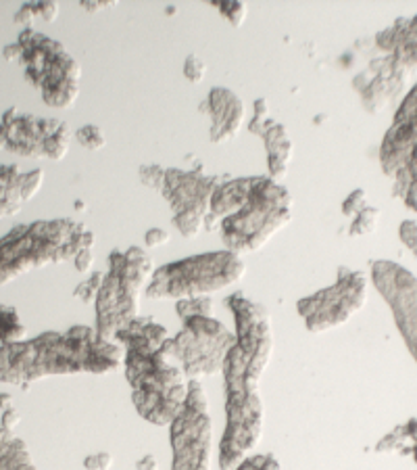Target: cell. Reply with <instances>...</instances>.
Returning a JSON list of instances; mask_svg holds the SVG:
<instances>
[{
    "mask_svg": "<svg viewBox=\"0 0 417 470\" xmlns=\"http://www.w3.org/2000/svg\"><path fill=\"white\" fill-rule=\"evenodd\" d=\"M82 7H84V9H88V11H101V9H107L109 5H107V3H96V5H88V3H82Z\"/></svg>",
    "mask_w": 417,
    "mask_h": 470,
    "instance_id": "41",
    "label": "cell"
},
{
    "mask_svg": "<svg viewBox=\"0 0 417 470\" xmlns=\"http://www.w3.org/2000/svg\"><path fill=\"white\" fill-rule=\"evenodd\" d=\"M69 144H71V130L63 121V126L55 134H51L49 140L44 142V157H49L53 161H59V159H63L67 155Z\"/></svg>",
    "mask_w": 417,
    "mask_h": 470,
    "instance_id": "19",
    "label": "cell"
},
{
    "mask_svg": "<svg viewBox=\"0 0 417 470\" xmlns=\"http://www.w3.org/2000/svg\"><path fill=\"white\" fill-rule=\"evenodd\" d=\"M157 468H159V462L153 453H146L136 462V470H157Z\"/></svg>",
    "mask_w": 417,
    "mask_h": 470,
    "instance_id": "38",
    "label": "cell"
},
{
    "mask_svg": "<svg viewBox=\"0 0 417 470\" xmlns=\"http://www.w3.org/2000/svg\"><path fill=\"white\" fill-rule=\"evenodd\" d=\"M167 345L186 378L201 380L223 370L236 337L215 316H192L182 322L180 333L169 337Z\"/></svg>",
    "mask_w": 417,
    "mask_h": 470,
    "instance_id": "9",
    "label": "cell"
},
{
    "mask_svg": "<svg viewBox=\"0 0 417 470\" xmlns=\"http://www.w3.org/2000/svg\"><path fill=\"white\" fill-rule=\"evenodd\" d=\"M167 241H169V232L163 228H148L144 234V245L148 249H157V247L165 245Z\"/></svg>",
    "mask_w": 417,
    "mask_h": 470,
    "instance_id": "33",
    "label": "cell"
},
{
    "mask_svg": "<svg viewBox=\"0 0 417 470\" xmlns=\"http://www.w3.org/2000/svg\"><path fill=\"white\" fill-rule=\"evenodd\" d=\"M207 76V63L198 55H188L184 61V78L190 84H201Z\"/></svg>",
    "mask_w": 417,
    "mask_h": 470,
    "instance_id": "28",
    "label": "cell"
},
{
    "mask_svg": "<svg viewBox=\"0 0 417 470\" xmlns=\"http://www.w3.org/2000/svg\"><path fill=\"white\" fill-rule=\"evenodd\" d=\"M61 126L59 119L22 115L17 107H11L0 119V146L24 157H44V142Z\"/></svg>",
    "mask_w": 417,
    "mask_h": 470,
    "instance_id": "13",
    "label": "cell"
},
{
    "mask_svg": "<svg viewBox=\"0 0 417 470\" xmlns=\"http://www.w3.org/2000/svg\"><path fill=\"white\" fill-rule=\"evenodd\" d=\"M42 182H44V171L42 169H34V171H28L26 174V180H24L26 201H30V199H34L38 194V190L42 188Z\"/></svg>",
    "mask_w": 417,
    "mask_h": 470,
    "instance_id": "30",
    "label": "cell"
},
{
    "mask_svg": "<svg viewBox=\"0 0 417 470\" xmlns=\"http://www.w3.org/2000/svg\"><path fill=\"white\" fill-rule=\"evenodd\" d=\"M176 314L184 322L192 316H213V301L211 297H190L176 301Z\"/></svg>",
    "mask_w": 417,
    "mask_h": 470,
    "instance_id": "20",
    "label": "cell"
},
{
    "mask_svg": "<svg viewBox=\"0 0 417 470\" xmlns=\"http://www.w3.org/2000/svg\"><path fill=\"white\" fill-rule=\"evenodd\" d=\"M3 55L7 61H22V47L15 42V44H9L3 49Z\"/></svg>",
    "mask_w": 417,
    "mask_h": 470,
    "instance_id": "39",
    "label": "cell"
},
{
    "mask_svg": "<svg viewBox=\"0 0 417 470\" xmlns=\"http://www.w3.org/2000/svg\"><path fill=\"white\" fill-rule=\"evenodd\" d=\"M244 274L246 266L240 255L228 249L207 251L157 268L146 285V297L161 301L209 297L240 283Z\"/></svg>",
    "mask_w": 417,
    "mask_h": 470,
    "instance_id": "7",
    "label": "cell"
},
{
    "mask_svg": "<svg viewBox=\"0 0 417 470\" xmlns=\"http://www.w3.org/2000/svg\"><path fill=\"white\" fill-rule=\"evenodd\" d=\"M255 113H253V119L248 124V132L255 134V136H263L265 130L273 124L269 119V105H267V99H257L255 105H253Z\"/></svg>",
    "mask_w": 417,
    "mask_h": 470,
    "instance_id": "23",
    "label": "cell"
},
{
    "mask_svg": "<svg viewBox=\"0 0 417 470\" xmlns=\"http://www.w3.org/2000/svg\"><path fill=\"white\" fill-rule=\"evenodd\" d=\"M94 264V249H84L78 253V258L74 260V266L78 272H88Z\"/></svg>",
    "mask_w": 417,
    "mask_h": 470,
    "instance_id": "35",
    "label": "cell"
},
{
    "mask_svg": "<svg viewBox=\"0 0 417 470\" xmlns=\"http://www.w3.org/2000/svg\"><path fill=\"white\" fill-rule=\"evenodd\" d=\"M34 13L36 17H42L44 22H55L59 15V5L57 3H34Z\"/></svg>",
    "mask_w": 417,
    "mask_h": 470,
    "instance_id": "34",
    "label": "cell"
},
{
    "mask_svg": "<svg viewBox=\"0 0 417 470\" xmlns=\"http://www.w3.org/2000/svg\"><path fill=\"white\" fill-rule=\"evenodd\" d=\"M365 199H367V194H365L363 188L352 190V192L344 199V203H342V213L348 215V217H355V215L365 207Z\"/></svg>",
    "mask_w": 417,
    "mask_h": 470,
    "instance_id": "29",
    "label": "cell"
},
{
    "mask_svg": "<svg viewBox=\"0 0 417 470\" xmlns=\"http://www.w3.org/2000/svg\"><path fill=\"white\" fill-rule=\"evenodd\" d=\"M201 111L209 117V140L213 144H225L234 140L244 124L242 99L223 86H217L209 92Z\"/></svg>",
    "mask_w": 417,
    "mask_h": 470,
    "instance_id": "14",
    "label": "cell"
},
{
    "mask_svg": "<svg viewBox=\"0 0 417 470\" xmlns=\"http://www.w3.org/2000/svg\"><path fill=\"white\" fill-rule=\"evenodd\" d=\"M26 324L15 308L0 303V349L26 339Z\"/></svg>",
    "mask_w": 417,
    "mask_h": 470,
    "instance_id": "18",
    "label": "cell"
},
{
    "mask_svg": "<svg viewBox=\"0 0 417 470\" xmlns=\"http://www.w3.org/2000/svg\"><path fill=\"white\" fill-rule=\"evenodd\" d=\"M225 385V428L219 441V468H236L259 445L263 435V399L259 387L248 385L238 351H232L223 364Z\"/></svg>",
    "mask_w": 417,
    "mask_h": 470,
    "instance_id": "6",
    "label": "cell"
},
{
    "mask_svg": "<svg viewBox=\"0 0 417 470\" xmlns=\"http://www.w3.org/2000/svg\"><path fill=\"white\" fill-rule=\"evenodd\" d=\"M367 299V280L363 272L340 268L332 287L298 299L296 312L309 333H325L346 324Z\"/></svg>",
    "mask_w": 417,
    "mask_h": 470,
    "instance_id": "11",
    "label": "cell"
},
{
    "mask_svg": "<svg viewBox=\"0 0 417 470\" xmlns=\"http://www.w3.org/2000/svg\"><path fill=\"white\" fill-rule=\"evenodd\" d=\"M96 237L80 219H38L13 228L0 239V285L51 264L74 262L80 251L94 249Z\"/></svg>",
    "mask_w": 417,
    "mask_h": 470,
    "instance_id": "3",
    "label": "cell"
},
{
    "mask_svg": "<svg viewBox=\"0 0 417 470\" xmlns=\"http://www.w3.org/2000/svg\"><path fill=\"white\" fill-rule=\"evenodd\" d=\"M228 308L234 316L236 326L234 349L242 360L248 385L259 387L273 351V330L269 312L240 291L228 297Z\"/></svg>",
    "mask_w": 417,
    "mask_h": 470,
    "instance_id": "12",
    "label": "cell"
},
{
    "mask_svg": "<svg viewBox=\"0 0 417 470\" xmlns=\"http://www.w3.org/2000/svg\"><path fill=\"white\" fill-rule=\"evenodd\" d=\"M124 366V349L94 326L51 330L0 349V383L30 389L36 380L59 374H107Z\"/></svg>",
    "mask_w": 417,
    "mask_h": 470,
    "instance_id": "2",
    "label": "cell"
},
{
    "mask_svg": "<svg viewBox=\"0 0 417 470\" xmlns=\"http://www.w3.org/2000/svg\"><path fill=\"white\" fill-rule=\"evenodd\" d=\"M3 424L5 428H9V430H15V426L19 424V412L11 405V408H7L5 410V414H3Z\"/></svg>",
    "mask_w": 417,
    "mask_h": 470,
    "instance_id": "37",
    "label": "cell"
},
{
    "mask_svg": "<svg viewBox=\"0 0 417 470\" xmlns=\"http://www.w3.org/2000/svg\"><path fill=\"white\" fill-rule=\"evenodd\" d=\"M0 470H36L28 445L0 424Z\"/></svg>",
    "mask_w": 417,
    "mask_h": 470,
    "instance_id": "17",
    "label": "cell"
},
{
    "mask_svg": "<svg viewBox=\"0 0 417 470\" xmlns=\"http://www.w3.org/2000/svg\"><path fill=\"white\" fill-rule=\"evenodd\" d=\"M26 171L19 165H0V219L17 215L26 203Z\"/></svg>",
    "mask_w": 417,
    "mask_h": 470,
    "instance_id": "16",
    "label": "cell"
},
{
    "mask_svg": "<svg viewBox=\"0 0 417 470\" xmlns=\"http://www.w3.org/2000/svg\"><path fill=\"white\" fill-rule=\"evenodd\" d=\"M140 180L144 186L161 192V186H163V178H165V167L163 165H157V163H151V165H140V171H138Z\"/></svg>",
    "mask_w": 417,
    "mask_h": 470,
    "instance_id": "27",
    "label": "cell"
},
{
    "mask_svg": "<svg viewBox=\"0 0 417 470\" xmlns=\"http://www.w3.org/2000/svg\"><path fill=\"white\" fill-rule=\"evenodd\" d=\"M36 19V13H34V5H24L17 13H15V24H24L26 28H32L30 24Z\"/></svg>",
    "mask_w": 417,
    "mask_h": 470,
    "instance_id": "36",
    "label": "cell"
},
{
    "mask_svg": "<svg viewBox=\"0 0 417 470\" xmlns=\"http://www.w3.org/2000/svg\"><path fill=\"white\" fill-rule=\"evenodd\" d=\"M0 408L3 410L11 408V395L9 393H0Z\"/></svg>",
    "mask_w": 417,
    "mask_h": 470,
    "instance_id": "40",
    "label": "cell"
},
{
    "mask_svg": "<svg viewBox=\"0 0 417 470\" xmlns=\"http://www.w3.org/2000/svg\"><path fill=\"white\" fill-rule=\"evenodd\" d=\"M76 140L86 149V151H103L105 146H107V136H105V132L99 128V126H92V124H88V126H82L78 132H76Z\"/></svg>",
    "mask_w": 417,
    "mask_h": 470,
    "instance_id": "21",
    "label": "cell"
},
{
    "mask_svg": "<svg viewBox=\"0 0 417 470\" xmlns=\"http://www.w3.org/2000/svg\"><path fill=\"white\" fill-rule=\"evenodd\" d=\"M215 9H219V13L234 26L240 28L246 19V11L248 7L244 3H238V0H228V3H221V0H215Z\"/></svg>",
    "mask_w": 417,
    "mask_h": 470,
    "instance_id": "24",
    "label": "cell"
},
{
    "mask_svg": "<svg viewBox=\"0 0 417 470\" xmlns=\"http://www.w3.org/2000/svg\"><path fill=\"white\" fill-rule=\"evenodd\" d=\"M113 464V455L107 451H96L84 458V468L86 470H109Z\"/></svg>",
    "mask_w": 417,
    "mask_h": 470,
    "instance_id": "31",
    "label": "cell"
},
{
    "mask_svg": "<svg viewBox=\"0 0 417 470\" xmlns=\"http://www.w3.org/2000/svg\"><path fill=\"white\" fill-rule=\"evenodd\" d=\"M169 337V330L155 318L138 316L113 339L124 349V368L132 387L134 408L142 420L155 426L171 424L190 387L167 345Z\"/></svg>",
    "mask_w": 417,
    "mask_h": 470,
    "instance_id": "1",
    "label": "cell"
},
{
    "mask_svg": "<svg viewBox=\"0 0 417 470\" xmlns=\"http://www.w3.org/2000/svg\"><path fill=\"white\" fill-rule=\"evenodd\" d=\"M101 283H103V272H94L88 280H84L82 285L76 287L74 291V297L80 299L82 303H90L96 299L99 295V289H101Z\"/></svg>",
    "mask_w": 417,
    "mask_h": 470,
    "instance_id": "26",
    "label": "cell"
},
{
    "mask_svg": "<svg viewBox=\"0 0 417 470\" xmlns=\"http://www.w3.org/2000/svg\"><path fill=\"white\" fill-rule=\"evenodd\" d=\"M261 138H263L265 151H267L269 178L275 182H282L288 176V165L292 161V151H294L288 128L280 121H273Z\"/></svg>",
    "mask_w": 417,
    "mask_h": 470,
    "instance_id": "15",
    "label": "cell"
},
{
    "mask_svg": "<svg viewBox=\"0 0 417 470\" xmlns=\"http://www.w3.org/2000/svg\"><path fill=\"white\" fill-rule=\"evenodd\" d=\"M232 470H280V462L271 453H255L244 458Z\"/></svg>",
    "mask_w": 417,
    "mask_h": 470,
    "instance_id": "25",
    "label": "cell"
},
{
    "mask_svg": "<svg viewBox=\"0 0 417 470\" xmlns=\"http://www.w3.org/2000/svg\"><path fill=\"white\" fill-rule=\"evenodd\" d=\"M292 194L269 176H255L242 207L219 221L228 251L253 253L292 219Z\"/></svg>",
    "mask_w": 417,
    "mask_h": 470,
    "instance_id": "5",
    "label": "cell"
},
{
    "mask_svg": "<svg viewBox=\"0 0 417 470\" xmlns=\"http://www.w3.org/2000/svg\"><path fill=\"white\" fill-rule=\"evenodd\" d=\"M153 258L138 245L126 251L115 249L109 253V268L103 272V283L96 303V333L109 341L140 316L142 289L153 276Z\"/></svg>",
    "mask_w": 417,
    "mask_h": 470,
    "instance_id": "4",
    "label": "cell"
},
{
    "mask_svg": "<svg viewBox=\"0 0 417 470\" xmlns=\"http://www.w3.org/2000/svg\"><path fill=\"white\" fill-rule=\"evenodd\" d=\"M223 180H228V176L207 174L203 171V167H165L161 194L169 203V209L173 213L171 221L182 237H198L211 209V196Z\"/></svg>",
    "mask_w": 417,
    "mask_h": 470,
    "instance_id": "10",
    "label": "cell"
},
{
    "mask_svg": "<svg viewBox=\"0 0 417 470\" xmlns=\"http://www.w3.org/2000/svg\"><path fill=\"white\" fill-rule=\"evenodd\" d=\"M17 44L22 47L26 78L40 90L44 103L55 109L71 107L80 96L82 69L67 49L57 40L38 34L34 28H26L19 34Z\"/></svg>",
    "mask_w": 417,
    "mask_h": 470,
    "instance_id": "8",
    "label": "cell"
},
{
    "mask_svg": "<svg viewBox=\"0 0 417 470\" xmlns=\"http://www.w3.org/2000/svg\"><path fill=\"white\" fill-rule=\"evenodd\" d=\"M400 241L417 255V221H402V226H400Z\"/></svg>",
    "mask_w": 417,
    "mask_h": 470,
    "instance_id": "32",
    "label": "cell"
},
{
    "mask_svg": "<svg viewBox=\"0 0 417 470\" xmlns=\"http://www.w3.org/2000/svg\"><path fill=\"white\" fill-rule=\"evenodd\" d=\"M377 215L380 211L373 207H363L350 221V234L352 237H363V234H371L377 226Z\"/></svg>",
    "mask_w": 417,
    "mask_h": 470,
    "instance_id": "22",
    "label": "cell"
}]
</instances>
